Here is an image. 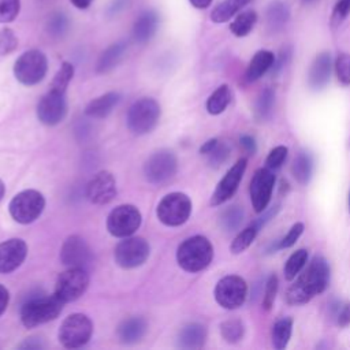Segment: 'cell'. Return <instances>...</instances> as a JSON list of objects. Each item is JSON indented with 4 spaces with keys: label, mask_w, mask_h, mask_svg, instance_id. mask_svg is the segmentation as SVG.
<instances>
[{
    "label": "cell",
    "mask_w": 350,
    "mask_h": 350,
    "mask_svg": "<svg viewBox=\"0 0 350 350\" xmlns=\"http://www.w3.org/2000/svg\"><path fill=\"white\" fill-rule=\"evenodd\" d=\"M328 283L329 264L323 256H314L287 288L286 301L290 305H304L313 297L324 293Z\"/></svg>",
    "instance_id": "obj_1"
},
{
    "label": "cell",
    "mask_w": 350,
    "mask_h": 350,
    "mask_svg": "<svg viewBox=\"0 0 350 350\" xmlns=\"http://www.w3.org/2000/svg\"><path fill=\"white\" fill-rule=\"evenodd\" d=\"M213 258V246L208 238L193 235L185 239L176 250V261L186 272H200L205 269Z\"/></svg>",
    "instance_id": "obj_2"
},
{
    "label": "cell",
    "mask_w": 350,
    "mask_h": 350,
    "mask_svg": "<svg viewBox=\"0 0 350 350\" xmlns=\"http://www.w3.org/2000/svg\"><path fill=\"white\" fill-rule=\"evenodd\" d=\"M63 305L64 302L56 294L33 295L22 305V324L26 328H34L40 324L55 320L63 310Z\"/></svg>",
    "instance_id": "obj_3"
},
{
    "label": "cell",
    "mask_w": 350,
    "mask_h": 350,
    "mask_svg": "<svg viewBox=\"0 0 350 350\" xmlns=\"http://www.w3.org/2000/svg\"><path fill=\"white\" fill-rule=\"evenodd\" d=\"M160 118V105L150 97L137 100L127 111L126 123L129 130L135 135L152 131Z\"/></svg>",
    "instance_id": "obj_4"
},
{
    "label": "cell",
    "mask_w": 350,
    "mask_h": 350,
    "mask_svg": "<svg viewBox=\"0 0 350 350\" xmlns=\"http://www.w3.org/2000/svg\"><path fill=\"white\" fill-rule=\"evenodd\" d=\"M46 56L38 49L23 52L14 63L15 78L26 86H33L41 82L46 74Z\"/></svg>",
    "instance_id": "obj_5"
},
{
    "label": "cell",
    "mask_w": 350,
    "mask_h": 350,
    "mask_svg": "<svg viewBox=\"0 0 350 350\" xmlns=\"http://www.w3.org/2000/svg\"><path fill=\"white\" fill-rule=\"evenodd\" d=\"M159 220L170 227L183 224L191 213L190 198L180 191H174L161 198L156 209Z\"/></svg>",
    "instance_id": "obj_6"
},
{
    "label": "cell",
    "mask_w": 350,
    "mask_h": 350,
    "mask_svg": "<svg viewBox=\"0 0 350 350\" xmlns=\"http://www.w3.org/2000/svg\"><path fill=\"white\" fill-rule=\"evenodd\" d=\"M45 206L44 196L37 190H23L18 193L8 205L10 215L21 224H27L38 219Z\"/></svg>",
    "instance_id": "obj_7"
},
{
    "label": "cell",
    "mask_w": 350,
    "mask_h": 350,
    "mask_svg": "<svg viewBox=\"0 0 350 350\" xmlns=\"http://www.w3.org/2000/svg\"><path fill=\"white\" fill-rule=\"evenodd\" d=\"M93 332V324L86 314L74 313L66 317L59 328V340L67 349H77L88 343Z\"/></svg>",
    "instance_id": "obj_8"
},
{
    "label": "cell",
    "mask_w": 350,
    "mask_h": 350,
    "mask_svg": "<svg viewBox=\"0 0 350 350\" xmlns=\"http://www.w3.org/2000/svg\"><path fill=\"white\" fill-rule=\"evenodd\" d=\"M213 295L221 308L228 310L238 309L246 301L247 284L238 275H227L216 283Z\"/></svg>",
    "instance_id": "obj_9"
},
{
    "label": "cell",
    "mask_w": 350,
    "mask_h": 350,
    "mask_svg": "<svg viewBox=\"0 0 350 350\" xmlns=\"http://www.w3.org/2000/svg\"><path fill=\"white\" fill-rule=\"evenodd\" d=\"M178 168V160L174 152L161 149L152 153L144 164V175L148 182L161 185L170 180Z\"/></svg>",
    "instance_id": "obj_10"
},
{
    "label": "cell",
    "mask_w": 350,
    "mask_h": 350,
    "mask_svg": "<svg viewBox=\"0 0 350 350\" xmlns=\"http://www.w3.org/2000/svg\"><path fill=\"white\" fill-rule=\"evenodd\" d=\"M89 286V276L82 267H71L56 280L55 294L66 304L78 299Z\"/></svg>",
    "instance_id": "obj_11"
},
{
    "label": "cell",
    "mask_w": 350,
    "mask_h": 350,
    "mask_svg": "<svg viewBox=\"0 0 350 350\" xmlns=\"http://www.w3.org/2000/svg\"><path fill=\"white\" fill-rule=\"evenodd\" d=\"M141 224V213L134 205H119L107 217V230L111 235L126 238L133 235Z\"/></svg>",
    "instance_id": "obj_12"
},
{
    "label": "cell",
    "mask_w": 350,
    "mask_h": 350,
    "mask_svg": "<svg viewBox=\"0 0 350 350\" xmlns=\"http://www.w3.org/2000/svg\"><path fill=\"white\" fill-rule=\"evenodd\" d=\"M149 243L141 237H126L115 247V261L122 268H135L142 265L149 257Z\"/></svg>",
    "instance_id": "obj_13"
},
{
    "label": "cell",
    "mask_w": 350,
    "mask_h": 350,
    "mask_svg": "<svg viewBox=\"0 0 350 350\" xmlns=\"http://www.w3.org/2000/svg\"><path fill=\"white\" fill-rule=\"evenodd\" d=\"M275 174L268 167L258 168L252 176L249 193H250V201L253 205V209L257 213H262L271 201L273 186H275Z\"/></svg>",
    "instance_id": "obj_14"
},
{
    "label": "cell",
    "mask_w": 350,
    "mask_h": 350,
    "mask_svg": "<svg viewBox=\"0 0 350 350\" xmlns=\"http://www.w3.org/2000/svg\"><path fill=\"white\" fill-rule=\"evenodd\" d=\"M67 113L66 93L56 90H48L37 104V118L46 126H55L60 123Z\"/></svg>",
    "instance_id": "obj_15"
},
{
    "label": "cell",
    "mask_w": 350,
    "mask_h": 350,
    "mask_svg": "<svg viewBox=\"0 0 350 350\" xmlns=\"http://www.w3.org/2000/svg\"><path fill=\"white\" fill-rule=\"evenodd\" d=\"M246 167H247L246 157L238 159L237 163L231 165V168L226 172V175L217 183V186L211 197V205H213V206L221 205L235 194V191L238 190V186L243 178Z\"/></svg>",
    "instance_id": "obj_16"
},
{
    "label": "cell",
    "mask_w": 350,
    "mask_h": 350,
    "mask_svg": "<svg viewBox=\"0 0 350 350\" xmlns=\"http://www.w3.org/2000/svg\"><path fill=\"white\" fill-rule=\"evenodd\" d=\"M116 191V180L108 171L97 172L86 185L88 200L97 205L111 202L115 198Z\"/></svg>",
    "instance_id": "obj_17"
},
{
    "label": "cell",
    "mask_w": 350,
    "mask_h": 350,
    "mask_svg": "<svg viewBox=\"0 0 350 350\" xmlns=\"http://www.w3.org/2000/svg\"><path fill=\"white\" fill-rule=\"evenodd\" d=\"M60 260L68 268L71 267L83 268L90 260V249L81 237L71 235L62 245Z\"/></svg>",
    "instance_id": "obj_18"
},
{
    "label": "cell",
    "mask_w": 350,
    "mask_h": 350,
    "mask_svg": "<svg viewBox=\"0 0 350 350\" xmlns=\"http://www.w3.org/2000/svg\"><path fill=\"white\" fill-rule=\"evenodd\" d=\"M27 254V245L19 238H12L0 243V273L16 269Z\"/></svg>",
    "instance_id": "obj_19"
},
{
    "label": "cell",
    "mask_w": 350,
    "mask_h": 350,
    "mask_svg": "<svg viewBox=\"0 0 350 350\" xmlns=\"http://www.w3.org/2000/svg\"><path fill=\"white\" fill-rule=\"evenodd\" d=\"M331 68H332V60L331 55L328 52L319 53L313 63L310 64L309 72H308V85L312 90L319 92L327 86L331 77Z\"/></svg>",
    "instance_id": "obj_20"
},
{
    "label": "cell",
    "mask_w": 350,
    "mask_h": 350,
    "mask_svg": "<svg viewBox=\"0 0 350 350\" xmlns=\"http://www.w3.org/2000/svg\"><path fill=\"white\" fill-rule=\"evenodd\" d=\"M159 27V15L153 10H146L138 15L133 25V38L138 44H145L152 40Z\"/></svg>",
    "instance_id": "obj_21"
},
{
    "label": "cell",
    "mask_w": 350,
    "mask_h": 350,
    "mask_svg": "<svg viewBox=\"0 0 350 350\" xmlns=\"http://www.w3.org/2000/svg\"><path fill=\"white\" fill-rule=\"evenodd\" d=\"M275 62V55L271 51L261 49L254 53L252 60L249 62V66L245 72V79L246 82L252 83L260 79L269 68H272Z\"/></svg>",
    "instance_id": "obj_22"
},
{
    "label": "cell",
    "mask_w": 350,
    "mask_h": 350,
    "mask_svg": "<svg viewBox=\"0 0 350 350\" xmlns=\"http://www.w3.org/2000/svg\"><path fill=\"white\" fill-rule=\"evenodd\" d=\"M120 100V94L116 92H108L93 98L85 108V113L93 119H103L108 116Z\"/></svg>",
    "instance_id": "obj_23"
},
{
    "label": "cell",
    "mask_w": 350,
    "mask_h": 350,
    "mask_svg": "<svg viewBox=\"0 0 350 350\" xmlns=\"http://www.w3.org/2000/svg\"><path fill=\"white\" fill-rule=\"evenodd\" d=\"M127 49V42L118 41L112 45H109L98 57L96 70L98 74L109 72L113 67L118 66V63L122 60L124 52Z\"/></svg>",
    "instance_id": "obj_24"
},
{
    "label": "cell",
    "mask_w": 350,
    "mask_h": 350,
    "mask_svg": "<svg viewBox=\"0 0 350 350\" xmlns=\"http://www.w3.org/2000/svg\"><path fill=\"white\" fill-rule=\"evenodd\" d=\"M206 339V328L198 323L185 325L179 332V345L183 349H200Z\"/></svg>",
    "instance_id": "obj_25"
},
{
    "label": "cell",
    "mask_w": 350,
    "mask_h": 350,
    "mask_svg": "<svg viewBox=\"0 0 350 350\" xmlns=\"http://www.w3.org/2000/svg\"><path fill=\"white\" fill-rule=\"evenodd\" d=\"M146 332V321L142 317H130L118 328V336L123 343H135Z\"/></svg>",
    "instance_id": "obj_26"
},
{
    "label": "cell",
    "mask_w": 350,
    "mask_h": 350,
    "mask_svg": "<svg viewBox=\"0 0 350 350\" xmlns=\"http://www.w3.org/2000/svg\"><path fill=\"white\" fill-rule=\"evenodd\" d=\"M291 174L299 185L305 186L309 183L313 175V157L309 152L301 150L297 153L291 164Z\"/></svg>",
    "instance_id": "obj_27"
},
{
    "label": "cell",
    "mask_w": 350,
    "mask_h": 350,
    "mask_svg": "<svg viewBox=\"0 0 350 350\" xmlns=\"http://www.w3.org/2000/svg\"><path fill=\"white\" fill-rule=\"evenodd\" d=\"M252 0H223L211 11V21L215 23H224L234 18Z\"/></svg>",
    "instance_id": "obj_28"
},
{
    "label": "cell",
    "mask_w": 350,
    "mask_h": 350,
    "mask_svg": "<svg viewBox=\"0 0 350 350\" xmlns=\"http://www.w3.org/2000/svg\"><path fill=\"white\" fill-rule=\"evenodd\" d=\"M275 105V92L271 88H265L260 92L254 103V119L257 122H267L273 111Z\"/></svg>",
    "instance_id": "obj_29"
},
{
    "label": "cell",
    "mask_w": 350,
    "mask_h": 350,
    "mask_svg": "<svg viewBox=\"0 0 350 350\" xmlns=\"http://www.w3.org/2000/svg\"><path fill=\"white\" fill-rule=\"evenodd\" d=\"M291 334H293V319H290V317L279 319L272 325V332H271L273 349H276V350L286 349L290 342Z\"/></svg>",
    "instance_id": "obj_30"
},
{
    "label": "cell",
    "mask_w": 350,
    "mask_h": 350,
    "mask_svg": "<svg viewBox=\"0 0 350 350\" xmlns=\"http://www.w3.org/2000/svg\"><path fill=\"white\" fill-rule=\"evenodd\" d=\"M231 101V89L228 85H220L206 100V111L211 115H219L224 112Z\"/></svg>",
    "instance_id": "obj_31"
},
{
    "label": "cell",
    "mask_w": 350,
    "mask_h": 350,
    "mask_svg": "<svg viewBox=\"0 0 350 350\" xmlns=\"http://www.w3.org/2000/svg\"><path fill=\"white\" fill-rule=\"evenodd\" d=\"M257 22V14L253 10H246L243 12L237 14V16L230 23V30L237 37L247 36Z\"/></svg>",
    "instance_id": "obj_32"
},
{
    "label": "cell",
    "mask_w": 350,
    "mask_h": 350,
    "mask_svg": "<svg viewBox=\"0 0 350 350\" xmlns=\"http://www.w3.org/2000/svg\"><path fill=\"white\" fill-rule=\"evenodd\" d=\"M288 7L282 1H273L267 10V23L272 31L280 30L288 21Z\"/></svg>",
    "instance_id": "obj_33"
},
{
    "label": "cell",
    "mask_w": 350,
    "mask_h": 350,
    "mask_svg": "<svg viewBox=\"0 0 350 350\" xmlns=\"http://www.w3.org/2000/svg\"><path fill=\"white\" fill-rule=\"evenodd\" d=\"M260 230H261V228L256 224V221H253L252 224H249L246 228L241 230V231L237 234V237L232 239V242H231V245H230V252H231L232 254H241V253H243V252L253 243V241L256 239V237H257V234H258Z\"/></svg>",
    "instance_id": "obj_34"
},
{
    "label": "cell",
    "mask_w": 350,
    "mask_h": 350,
    "mask_svg": "<svg viewBox=\"0 0 350 350\" xmlns=\"http://www.w3.org/2000/svg\"><path fill=\"white\" fill-rule=\"evenodd\" d=\"M306 261H308V250L306 249H298V250L293 252L283 267L284 279L288 282L294 280L298 276V273L305 268Z\"/></svg>",
    "instance_id": "obj_35"
},
{
    "label": "cell",
    "mask_w": 350,
    "mask_h": 350,
    "mask_svg": "<svg viewBox=\"0 0 350 350\" xmlns=\"http://www.w3.org/2000/svg\"><path fill=\"white\" fill-rule=\"evenodd\" d=\"M243 216H245V212H243L242 206L231 205L221 212V215L219 217L220 227L227 232H232L241 227V224L243 221Z\"/></svg>",
    "instance_id": "obj_36"
},
{
    "label": "cell",
    "mask_w": 350,
    "mask_h": 350,
    "mask_svg": "<svg viewBox=\"0 0 350 350\" xmlns=\"http://www.w3.org/2000/svg\"><path fill=\"white\" fill-rule=\"evenodd\" d=\"M220 335L228 343H238L245 335V325L238 319H230L220 324Z\"/></svg>",
    "instance_id": "obj_37"
},
{
    "label": "cell",
    "mask_w": 350,
    "mask_h": 350,
    "mask_svg": "<svg viewBox=\"0 0 350 350\" xmlns=\"http://www.w3.org/2000/svg\"><path fill=\"white\" fill-rule=\"evenodd\" d=\"M72 77H74V66L68 62H64L60 66V68L57 70V72L55 74L49 89L60 92V93H66L67 86H68L70 81L72 79Z\"/></svg>",
    "instance_id": "obj_38"
},
{
    "label": "cell",
    "mask_w": 350,
    "mask_h": 350,
    "mask_svg": "<svg viewBox=\"0 0 350 350\" xmlns=\"http://www.w3.org/2000/svg\"><path fill=\"white\" fill-rule=\"evenodd\" d=\"M329 310H331L332 319H335V323L339 328H345L350 325V302L332 301L329 304Z\"/></svg>",
    "instance_id": "obj_39"
},
{
    "label": "cell",
    "mask_w": 350,
    "mask_h": 350,
    "mask_svg": "<svg viewBox=\"0 0 350 350\" xmlns=\"http://www.w3.org/2000/svg\"><path fill=\"white\" fill-rule=\"evenodd\" d=\"M68 30V18L63 12H56L51 15L46 22V31L55 38L63 37Z\"/></svg>",
    "instance_id": "obj_40"
},
{
    "label": "cell",
    "mask_w": 350,
    "mask_h": 350,
    "mask_svg": "<svg viewBox=\"0 0 350 350\" xmlns=\"http://www.w3.org/2000/svg\"><path fill=\"white\" fill-rule=\"evenodd\" d=\"M334 68H335L338 81L343 86H349L350 85V53L338 55Z\"/></svg>",
    "instance_id": "obj_41"
},
{
    "label": "cell",
    "mask_w": 350,
    "mask_h": 350,
    "mask_svg": "<svg viewBox=\"0 0 350 350\" xmlns=\"http://www.w3.org/2000/svg\"><path fill=\"white\" fill-rule=\"evenodd\" d=\"M21 11V0H0V23H10L16 19Z\"/></svg>",
    "instance_id": "obj_42"
},
{
    "label": "cell",
    "mask_w": 350,
    "mask_h": 350,
    "mask_svg": "<svg viewBox=\"0 0 350 350\" xmlns=\"http://www.w3.org/2000/svg\"><path fill=\"white\" fill-rule=\"evenodd\" d=\"M304 228H305V226H304L302 221L294 223V224L290 227V230L287 231V234H286L282 239L276 241V250H279V249H288V247L294 246L295 242H297V241L299 239V237L302 235Z\"/></svg>",
    "instance_id": "obj_43"
},
{
    "label": "cell",
    "mask_w": 350,
    "mask_h": 350,
    "mask_svg": "<svg viewBox=\"0 0 350 350\" xmlns=\"http://www.w3.org/2000/svg\"><path fill=\"white\" fill-rule=\"evenodd\" d=\"M18 46V37L10 27L0 29V56L10 55Z\"/></svg>",
    "instance_id": "obj_44"
},
{
    "label": "cell",
    "mask_w": 350,
    "mask_h": 350,
    "mask_svg": "<svg viewBox=\"0 0 350 350\" xmlns=\"http://www.w3.org/2000/svg\"><path fill=\"white\" fill-rule=\"evenodd\" d=\"M278 288H279V279L275 273H272L265 283V288H264V297H262V308L265 310H271L278 294Z\"/></svg>",
    "instance_id": "obj_45"
},
{
    "label": "cell",
    "mask_w": 350,
    "mask_h": 350,
    "mask_svg": "<svg viewBox=\"0 0 350 350\" xmlns=\"http://www.w3.org/2000/svg\"><path fill=\"white\" fill-rule=\"evenodd\" d=\"M288 154V148L284 145H278L273 149L269 150L267 160H265V167H268L269 170L275 171L278 168L282 167V164L284 163L286 157Z\"/></svg>",
    "instance_id": "obj_46"
},
{
    "label": "cell",
    "mask_w": 350,
    "mask_h": 350,
    "mask_svg": "<svg viewBox=\"0 0 350 350\" xmlns=\"http://www.w3.org/2000/svg\"><path fill=\"white\" fill-rule=\"evenodd\" d=\"M349 14H350V0H338L331 14V25L334 27L339 26L347 18Z\"/></svg>",
    "instance_id": "obj_47"
},
{
    "label": "cell",
    "mask_w": 350,
    "mask_h": 350,
    "mask_svg": "<svg viewBox=\"0 0 350 350\" xmlns=\"http://www.w3.org/2000/svg\"><path fill=\"white\" fill-rule=\"evenodd\" d=\"M209 156V164L212 167H219L230 156V148L224 144V142H220L216 145V148L208 154Z\"/></svg>",
    "instance_id": "obj_48"
},
{
    "label": "cell",
    "mask_w": 350,
    "mask_h": 350,
    "mask_svg": "<svg viewBox=\"0 0 350 350\" xmlns=\"http://www.w3.org/2000/svg\"><path fill=\"white\" fill-rule=\"evenodd\" d=\"M291 55H293L291 46H284V48H282V51L279 52L278 59L275 57V62H273V66H272V72H273V74H279V72L290 63Z\"/></svg>",
    "instance_id": "obj_49"
},
{
    "label": "cell",
    "mask_w": 350,
    "mask_h": 350,
    "mask_svg": "<svg viewBox=\"0 0 350 350\" xmlns=\"http://www.w3.org/2000/svg\"><path fill=\"white\" fill-rule=\"evenodd\" d=\"M239 144L247 154H254L257 152V142L252 135H247V134L242 135L239 138Z\"/></svg>",
    "instance_id": "obj_50"
},
{
    "label": "cell",
    "mask_w": 350,
    "mask_h": 350,
    "mask_svg": "<svg viewBox=\"0 0 350 350\" xmlns=\"http://www.w3.org/2000/svg\"><path fill=\"white\" fill-rule=\"evenodd\" d=\"M8 301H10V294H8V290L0 284V314H3V312L5 310L7 305H8Z\"/></svg>",
    "instance_id": "obj_51"
},
{
    "label": "cell",
    "mask_w": 350,
    "mask_h": 350,
    "mask_svg": "<svg viewBox=\"0 0 350 350\" xmlns=\"http://www.w3.org/2000/svg\"><path fill=\"white\" fill-rule=\"evenodd\" d=\"M217 144H219V139H217V138H211V139H208V141L204 142L202 146L200 148V153H202V154H209V153L216 148Z\"/></svg>",
    "instance_id": "obj_52"
},
{
    "label": "cell",
    "mask_w": 350,
    "mask_h": 350,
    "mask_svg": "<svg viewBox=\"0 0 350 350\" xmlns=\"http://www.w3.org/2000/svg\"><path fill=\"white\" fill-rule=\"evenodd\" d=\"M189 3L194 7V8H198V10H204V8H208L212 3V0H189Z\"/></svg>",
    "instance_id": "obj_53"
},
{
    "label": "cell",
    "mask_w": 350,
    "mask_h": 350,
    "mask_svg": "<svg viewBox=\"0 0 350 350\" xmlns=\"http://www.w3.org/2000/svg\"><path fill=\"white\" fill-rule=\"evenodd\" d=\"M70 1H71V4H72L75 8H78V10H85V8H88V7L92 4L93 0H70Z\"/></svg>",
    "instance_id": "obj_54"
},
{
    "label": "cell",
    "mask_w": 350,
    "mask_h": 350,
    "mask_svg": "<svg viewBox=\"0 0 350 350\" xmlns=\"http://www.w3.org/2000/svg\"><path fill=\"white\" fill-rule=\"evenodd\" d=\"M21 349H40V347H42L38 342H31V339H29V340H26L25 343H22L21 346H19Z\"/></svg>",
    "instance_id": "obj_55"
},
{
    "label": "cell",
    "mask_w": 350,
    "mask_h": 350,
    "mask_svg": "<svg viewBox=\"0 0 350 350\" xmlns=\"http://www.w3.org/2000/svg\"><path fill=\"white\" fill-rule=\"evenodd\" d=\"M4 191H5V186H4V183H3L1 179H0V201H1L3 196H4Z\"/></svg>",
    "instance_id": "obj_56"
},
{
    "label": "cell",
    "mask_w": 350,
    "mask_h": 350,
    "mask_svg": "<svg viewBox=\"0 0 350 350\" xmlns=\"http://www.w3.org/2000/svg\"><path fill=\"white\" fill-rule=\"evenodd\" d=\"M349 213H350V191H349Z\"/></svg>",
    "instance_id": "obj_57"
},
{
    "label": "cell",
    "mask_w": 350,
    "mask_h": 350,
    "mask_svg": "<svg viewBox=\"0 0 350 350\" xmlns=\"http://www.w3.org/2000/svg\"><path fill=\"white\" fill-rule=\"evenodd\" d=\"M304 3H310V1H313V0H302Z\"/></svg>",
    "instance_id": "obj_58"
}]
</instances>
